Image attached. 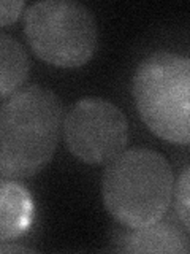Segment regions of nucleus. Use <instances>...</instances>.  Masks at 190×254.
I'll return each mask as SVG.
<instances>
[{
    "mask_svg": "<svg viewBox=\"0 0 190 254\" xmlns=\"http://www.w3.org/2000/svg\"><path fill=\"white\" fill-rule=\"evenodd\" d=\"M63 105L49 87L29 84L0 105V177L30 178L57 149Z\"/></svg>",
    "mask_w": 190,
    "mask_h": 254,
    "instance_id": "f257e3e1",
    "label": "nucleus"
},
{
    "mask_svg": "<svg viewBox=\"0 0 190 254\" xmlns=\"http://www.w3.org/2000/svg\"><path fill=\"white\" fill-rule=\"evenodd\" d=\"M173 169L157 151L130 148L108 162L101 194L116 221L138 229L162 219L171 205Z\"/></svg>",
    "mask_w": 190,
    "mask_h": 254,
    "instance_id": "f03ea898",
    "label": "nucleus"
},
{
    "mask_svg": "<svg viewBox=\"0 0 190 254\" xmlns=\"http://www.w3.org/2000/svg\"><path fill=\"white\" fill-rule=\"evenodd\" d=\"M190 59L173 51H155L133 75L135 105L157 137L174 145L190 140Z\"/></svg>",
    "mask_w": 190,
    "mask_h": 254,
    "instance_id": "7ed1b4c3",
    "label": "nucleus"
},
{
    "mask_svg": "<svg viewBox=\"0 0 190 254\" xmlns=\"http://www.w3.org/2000/svg\"><path fill=\"white\" fill-rule=\"evenodd\" d=\"M24 34L40 59L62 68L84 65L98 45L94 13L73 0H45L27 6Z\"/></svg>",
    "mask_w": 190,
    "mask_h": 254,
    "instance_id": "20e7f679",
    "label": "nucleus"
},
{
    "mask_svg": "<svg viewBox=\"0 0 190 254\" xmlns=\"http://www.w3.org/2000/svg\"><path fill=\"white\" fill-rule=\"evenodd\" d=\"M63 138L76 159L103 165L129 145V121L122 110L101 97L79 99L63 116Z\"/></svg>",
    "mask_w": 190,
    "mask_h": 254,
    "instance_id": "39448f33",
    "label": "nucleus"
},
{
    "mask_svg": "<svg viewBox=\"0 0 190 254\" xmlns=\"http://www.w3.org/2000/svg\"><path fill=\"white\" fill-rule=\"evenodd\" d=\"M35 205L27 188L10 178H0V242H10L29 232Z\"/></svg>",
    "mask_w": 190,
    "mask_h": 254,
    "instance_id": "423d86ee",
    "label": "nucleus"
},
{
    "mask_svg": "<svg viewBox=\"0 0 190 254\" xmlns=\"http://www.w3.org/2000/svg\"><path fill=\"white\" fill-rule=\"evenodd\" d=\"M165 218V216H163ZM158 219L144 227L127 232L124 250L127 253H178L190 251L189 230L170 219Z\"/></svg>",
    "mask_w": 190,
    "mask_h": 254,
    "instance_id": "0eeeda50",
    "label": "nucleus"
},
{
    "mask_svg": "<svg viewBox=\"0 0 190 254\" xmlns=\"http://www.w3.org/2000/svg\"><path fill=\"white\" fill-rule=\"evenodd\" d=\"M30 71L29 54L18 40L0 32V99L14 94Z\"/></svg>",
    "mask_w": 190,
    "mask_h": 254,
    "instance_id": "6e6552de",
    "label": "nucleus"
},
{
    "mask_svg": "<svg viewBox=\"0 0 190 254\" xmlns=\"http://www.w3.org/2000/svg\"><path fill=\"white\" fill-rule=\"evenodd\" d=\"M189 180H190V172L189 167H184V170L178 177L176 183H173V210L174 214H178V219L184 229L189 230V206H190V198H189Z\"/></svg>",
    "mask_w": 190,
    "mask_h": 254,
    "instance_id": "1a4fd4ad",
    "label": "nucleus"
},
{
    "mask_svg": "<svg viewBox=\"0 0 190 254\" xmlns=\"http://www.w3.org/2000/svg\"><path fill=\"white\" fill-rule=\"evenodd\" d=\"M26 3L22 0H0V27L13 24L19 18Z\"/></svg>",
    "mask_w": 190,
    "mask_h": 254,
    "instance_id": "9d476101",
    "label": "nucleus"
},
{
    "mask_svg": "<svg viewBox=\"0 0 190 254\" xmlns=\"http://www.w3.org/2000/svg\"><path fill=\"white\" fill-rule=\"evenodd\" d=\"M0 253H34V250L27 248V246L8 243V242H0Z\"/></svg>",
    "mask_w": 190,
    "mask_h": 254,
    "instance_id": "9b49d317",
    "label": "nucleus"
},
{
    "mask_svg": "<svg viewBox=\"0 0 190 254\" xmlns=\"http://www.w3.org/2000/svg\"><path fill=\"white\" fill-rule=\"evenodd\" d=\"M0 178H2V177H0Z\"/></svg>",
    "mask_w": 190,
    "mask_h": 254,
    "instance_id": "f8f14e48",
    "label": "nucleus"
}]
</instances>
